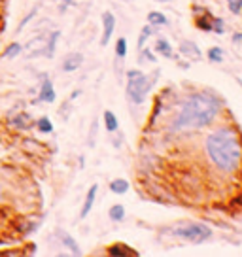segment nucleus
Listing matches in <instances>:
<instances>
[{"label": "nucleus", "instance_id": "35", "mask_svg": "<svg viewBox=\"0 0 242 257\" xmlns=\"http://www.w3.org/2000/svg\"><path fill=\"white\" fill-rule=\"evenodd\" d=\"M159 2H170V0H159Z\"/></svg>", "mask_w": 242, "mask_h": 257}, {"label": "nucleus", "instance_id": "13", "mask_svg": "<svg viewBox=\"0 0 242 257\" xmlns=\"http://www.w3.org/2000/svg\"><path fill=\"white\" fill-rule=\"evenodd\" d=\"M102 119H104V127L108 133H115L119 128V121H117V117H115V113L112 110H104Z\"/></svg>", "mask_w": 242, "mask_h": 257}, {"label": "nucleus", "instance_id": "14", "mask_svg": "<svg viewBox=\"0 0 242 257\" xmlns=\"http://www.w3.org/2000/svg\"><path fill=\"white\" fill-rule=\"evenodd\" d=\"M110 191L113 195H125V193L129 191V182L123 180V178H115V180L110 182Z\"/></svg>", "mask_w": 242, "mask_h": 257}, {"label": "nucleus", "instance_id": "11", "mask_svg": "<svg viewBox=\"0 0 242 257\" xmlns=\"http://www.w3.org/2000/svg\"><path fill=\"white\" fill-rule=\"evenodd\" d=\"M31 123H33L31 115L25 112H19L16 117L10 119V125H12L14 128H17V131H27V128H31Z\"/></svg>", "mask_w": 242, "mask_h": 257}, {"label": "nucleus", "instance_id": "37", "mask_svg": "<svg viewBox=\"0 0 242 257\" xmlns=\"http://www.w3.org/2000/svg\"><path fill=\"white\" fill-rule=\"evenodd\" d=\"M0 6H2V2H0Z\"/></svg>", "mask_w": 242, "mask_h": 257}, {"label": "nucleus", "instance_id": "30", "mask_svg": "<svg viewBox=\"0 0 242 257\" xmlns=\"http://www.w3.org/2000/svg\"><path fill=\"white\" fill-rule=\"evenodd\" d=\"M72 2H74V0H63V4H61V8H59V12H61V14H65L66 8H68V6L72 4Z\"/></svg>", "mask_w": 242, "mask_h": 257}, {"label": "nucleus", "instance_id": "1", "mask_svg": "<svg viewBox=\"0 0 242 257\" xmlns=\"http://www.w3.org/2000/svg\"><path fill=\"white\" fill-rule=\"evenodd\" d=\"M219 110H221V104L218 96L210 93H195L180 106V110L170 123V128L174 133H191V131L208 127L218 117Z\"/></svg>", "mask_w": 242, "mask_h": 257}, {"label": "nucleus", "instance_id": "24", "mask_svg": "<svg viewBox=\"0 0 242 257\" xmlns=\"http://www.w3.org/2000/svg\"><path fill=\"white\" fill-rule=\"evenodd\" d=\"M227 8L234 16H240L242 14V0H227Z\"/></svg>", "mask_w": 242, "mask_h": 257}, {"label": "nucleus", "instance_id": "10", "mask_svg": "<svg viewBox=\"0 0 242 257\" xmlns=\"http://www.w3.org/2000/svg\"><path fill=\"white\" fill-rule=\"evenodd\" d=\"M180 53L182 55H186V57H189V59H201L202 57V53H201V49H199V46L195 44V42H191V40H184L182 44H180Z\"/></svg>", "mask_w": 242, "mask_h": 257}, {"label": "nucleus", "instance_id": "36", "mask_svg": "<svg viewBox=\"0 0 242 257\" xmlns=\"http://www.w3.org/2000/svg\"><path fill=\"white\" fill-rule=\"evenodd\" d=\"M238 83H240V87H242V81L240 80H238Z\"/></svg>", "mask_w": 242, "mask_h": 257}, {"label": "nucleus", "instance_id": "22", "mask_svg": "<svg viewBox=\"0 0 242 257\" xmlns=\"http://www.w3.org/2000/svg\"><path fill=\"white\" fill-rule=\"evenodd\" d=\"M206 57H208V61H212V63H223V49L218 48V46H214V48L208 49V53H206Z\"/></svg>", "mask_w": 242, "mask_h": 257}, {"label": "nucleus", "instance_id": "23", "mask_svg": "<svg viewBox=\"0 0 242 257\" xmlns=\"http://www.w3.org/2000/svg\"><path fill=\"white\" fill-rule=\"evenodd\" d=\"M36 128L44 133V135H49V133H53V123L49 117H40V119L36 121Z\"/></svg>", "mask_w": 242, "mask_h": 257}, {"label": "nucleus", "instance_id": "34", "mask_svg": "<svg viewBox=\"0 0 242 257\" xmlns=\"http://www.w3.org/2000/svg\"><path fill=\"white\" fill-rule=\"evenodd\" d=\"M0 201H2V187H0Z\"/></svg>", "mask_w": 242, "mask_h": 257}, {"label": "nucleus", "instance_id": "5", "mask_svg": "<svg viewBox=\"0 0 242 257\" xmlns=\"http://www.w3.org/2000/svg\"><path fill=\"white\" fill-rule=\"evenodd\" d=\"M113 31H115V17H113L112 12H104L102 14V38H100V46L102 48L110 44Z\"/></svg>", "mask_w": 242, "mask_h": 257}, {"label": "nucleus", "instance_id": "32", "mask_svg": "<svg viewBox=\"0 0 242 257\" xmlns=\"http://www.w3.org/2000/svg\"><path fill=\"white\" fill-rule=\"evenodd\" d=\"M80 95H81V91H80V89H76V91L72 93V96H70V98H72V100H76V98H78Z\"/></svg>", "mask_w": 242, "mask_h": 257}, {"label": "nucleus", "instance_id": "8", "mask_svg": "<svg viewBox=\"0 0 242 257\" xmlns=\"http://www.w3.org/2000/svg\"><path fill=\"white\" fill-rule=\"evenodd\" d=\"M97 193H98V185L93 184L91 187H89L87 195H85V201H83V206H81V210H80L81 219H85V217L91 214V210H93V206H95V201H97Z\"/></svg>", "mask_w": 242, "mask_h": 257}, {"label": "nucleus", "instance_id": "16", "mask_svg": "<svg viewBox=\"0 0 242 257\" xmlns=\"http://www.w3.org/2000/svg\"><path fill=\"white\" fill-rule=\"evenodd\" d=\"M148 23L154 25V27H165V25H169V19L163 12H150L148 14Z\"/></svg>", "mask_w": 242, "mask_h": 257}, {"label": "nucleus", "instance_id": "9", "mask_svg": "<svg viewBox=\"0 0 242 257\" xmlns=\"http://www.w3.org/2000/svg\"><path fill=\"white\" fill-rule=\"evenodd\" d=\"M57 238H59V242L65 246L72 255H81V249H80V244L74 240L70 234L66 233V231H63V229H57Z\"/></svg>", "mask_w": 242, "mask_h": 257}, {"label": "nucleus", "instance_id": "7", "mask_svg": "<svg viewBox=\"0 0 242 257\" xmlns=\"http://www.w3.org/2000/svg\"><path fill=\"white\" fill-rule=\"evenodd\" d=\"M57 98L55 87L49 78H44V81L40 83V91H38V100L40 102H46V104H53Z\"/></svg>", "mask_w": 242, "mask_h": 257}, {"label": "nucleus", "instance_id": "19", "mask_svg": "<svg viewBox=\"0 0 242 257\" xmlns=\"http://www.w3.org/2000/svg\"><path fill=\"white\" fill-rule=\"evenodd\" d=\"M108 217H110L112 221H115V223H119V221L125 219V208H123L121 204H113V206H110V210H108Z\"/></svg>", "mask_w": 242, "mask_h": 257}, {"label": "nucleus", "instance_id": "2", "mask_svg": "<svg viewBox=\"0 0 242 257\" xmlns=\"http://www.w3.org/2000/svg\"><path fill=\"white\" fill-rule=\"evenodd\" d=\"M204 152L210 163L221 172H234L242 163L240 138L233 127H218L212 131L204 142Z\"/></svg>", "mask_w": 242, "mask_h": 257}, {"label": "nucleus", "instance_id": "4", "mask_svg": "<svg viewBox=\"0 0 242 257\" xmlns=\"http://www.w3.org/2000/svg\"><path fill=\"white\" fill-rule=\"evenodd\" d=\"M174 236L182 238L191 244H202L208 238H212V229L204 223H197V221H189V223H180L174 227L172 231Z\"/></svg>", "mask_w": 242, "mask_h": 257}, {"label": "nucleus", "instance_id": "28", "mask_svg": "<svg viewBox=\"0 0 242 257\" xmlns=\"http://www.w3.org/2000/svg\"><path fill=\"white\" fill-rule=\"evenodd\" d=\"M140 51H142V61H150V63H155V61H157V57L152 53V49H144V48H142Z\"/></svg>", "mask_w": 242, "mask_h": 257}, {"label": "nucleus", "instance_id": "21", "mask_svg": "<svg viewBox=\"0 0 242 257\" xmlns=\"http://www.w3.org/2000/svg\"><path fill=\"white\" fill-rule=\"evenodd\" d=\"M115 57H117V61H121V64H123L125 57H127V40L123 36L115 40Z\"/></svg>", "mask_w": 242, "mask_h": 257}, {"label": "nucleus", "instance_id": "3", "mask_svg": "<svg viewBox=\"0 0 242 257\" xmlns=\"http://www.w3.org/2000/svg\"><path fill=\"white\" fill-rule=\"evenodd\" d=\"M157 78H159V70H155L154 76L144 74L142 70H137V68L129 70L127 72V96H129L131 102L142 104L150 95V91L154 89Z\"/></svg>", "mask_w": 242, "mask_h": 257}, {"label": "nucleus", "instance_id": "25", "mask_svg": "<svg viewBox=\"0 0 242 257\" xmlns=\"http://www.w3.org/2000/svg\"><path fill=\"white\" fill-rule=\"evenodd\" d=\"M210 27H212V32H218V34H223V31H225V25H223V21L219 17H212L210 19Z\"/></svg>", "mask_w": 242, "mask_h": 257}, {"label": "nucleus", "instance_id": "6", "mask_svg": "<svg viewBox=\"0 0 242 257\" xmlns=\"http://www.w3.org/2000/svg\"><path fill=\"white\" fill-rule=\"evenodd\" d=\"M81 64H83V53H80V51H72V53L65 55L63 63H61V70H63V72H68V74L76 72Z\"/></svg>", "mask_w": 242, "mask_h": 257}, {"label": "nucleus", "instance_id": "12", "mask_svg": "<svg viewBox=\"0 0 242 257\" xmlns=\"http://www.w3.org/2000/svg\"><path fill=\"white\" fill-rule=\"evenodd\" d=\"M61 38V32L59 31H53L51 34L48 36V40H46V51H44V55L51 59V57L55 55V49H57V42Z\"/></svg>", "mask_w": 242, "mask_h": 257}, {"label": "nucleus", "instance_id": "27", "mask_svg": "<svg viewBox=\"0 0 242 257\" xmlns=\"http://www.w3.org/2000/svg\"><path fill=\"white\" fill-rule=\"evenodd\" d=\"M210 19H212V16H208V19H204V17L197 19V27L202 29V31H212V27H210Z\"/></svg>", "mask_w": 242, "mask_h": 257}, {"label": "nucleus", "instance_id": "29", "mask_svg": "<svg viewBox=\"0 0 242 257\" xmlns=\"http://www.w3.org/2000/svg\"><path fill=\"white\" fill-rule=\"evenodd\" d=\"M95 135H97V121H93V128H91V133H89V142L87 144L93 148L95 146Z\"/></svg>", "mask_w": 242, "mask_h": 257}, {"label": "nucleus", "instance_id": "33", "mask_svg": "<svg viewBox=\"0 0 242 257\" xmlns=\"http://www.w3.org/2000/svg\"><path fill=\"white\" fill-rule=\"evenodd\" d=\"M121 2H135V0H121Z\"/></svg>", "mask_w": 242, "mask_h": 257}, {"label": "nucleus", "instance_id": "18", "mask_svg": "<svg viewBox=\"0 0 242 257\" xmlns=\"http://www.w3.org/2000/svg\"><path fill=\"white\" fill-rule=\"evenodd\" d=\"M21 51H23V46L19 42H12V44H8V48L4 49L2 57L4 59H16L17 55H21Z\"/></svg>", "mask_w": 242, "mask_h": 257}, {"label": "nucleus", "instance_id": "15", "mask_svg": "<svg viewBox=\"0 0 242 257\" xmlns=\"http://www.w3.org/2000/svg\"><path fill=\"white\" fill-rule=\"evenodd\" d=\"M155 51L159 55L167 57V59H170V57L174 55L172 53V46H170V42L167 38H157V42H155Z\"/></svg>", "mask_w": 242, "mask_h": 257}, {"label": "nucleus", "instance_id": "31", "mask_svg": "<svg viewBox=\"0 0 242 257\" xmlns=\"http://www.w3.org/2000/svg\"><path fill=\"white\" fill-rule=\"evenodd\" d=\"M233 42H234V44H240V42H242V34H240V32H236V34H234Z\"/></svg>", "mask_w": 242, "mask_h": 257}, {"label": "nucleus", "instance_id": "20", "mask_svg": "<svg viewBox=\"0 0 242 257\" xmlns=\"http://www.w3.org/2000/svg\"><path fill=\"white\" fill-rule=\"evenodd\" d=\"M154 32H155V27H154V25H150V23L146 25L144 29H142V32H140V38H138V44H137L138 49L144 48L146 42H148L150 38H152V34H154Z\"/></svg>", "mask_w": 242, "mask_h": 257}, {"label": "nucleus", "instance_id": "17", "mask_svg": "<svg viewBox=\"0 0 242 257\" xmlns=\"http://www.w3.org/2000/svg\"><path fill=\"white\" fill-rule=\"evenodd\" d=\"M108 253L110 255H138L135 249H129V246L125 244H113L108 248Z\"/></svg>", "mask_w": 242, "mask_h": 257}, {"label": "nucleus", "instance_id": "26", "mask_svg": "<svg viewBox=\"0 0 242 257\" xmlns=\"http://www.w3.org/2000/svg\"><path fill=\"white\" fill-rule=\"evenodd\" d=\"M34 16H36V8H34L33 12H29V16L25 17L23 21H21V23L17 25V32H21V31H23V29H25V27H27V25H29V21H31V19H33Z\"/></svg>", "mask_w": 242, "mask_h": 257}]
</instances>
